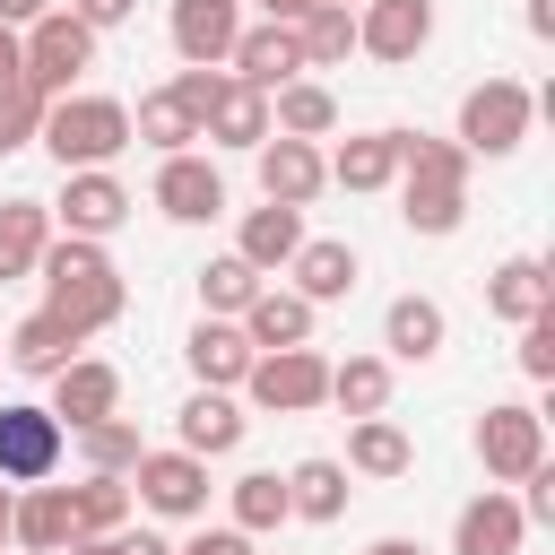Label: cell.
Here are the masks:
<instances>
[{"mask_svg":"<svg viewBox=\"0 0 555 555\" xmlns=\"http://www.w3.org/2000/svg\"><path fill=\"white\" fill-rule=\"evenodd\" d=\"M35 278H43V312H61L78 338H95V330H113L121 321V269H113V251L104 243H87V234H61V243H43V260H35Z\"/></svg>","mask_w":555,"mask_h":555,"instance_id":"6da1fadb","label":"cell"},{"mask_svg":"<svg viewBox=\"0 0 555 555\" xmlns=\"http://www.w3.org/2000/svg\"><path fill=\"white\" fill-rule=\"evenodd\" d=\"M477 460H486L494 486H520V477L546 460V416L520 408V399H494V408L477 416Z\"/></svg>","mask_w":555,"mask_h":555,"instance_id":"52a82bcc","label":"cell"},{"mask_svg":"<svg viewBox=\"0 0 555 555\" xmlns=\"http://www.w3.org/2000/svg\"><path fill=\"white\" fill-rule=\"evenodd\" d=\"M78 347H87V338H78V330H69L61 312H26V321H17L9 338H0V356H9L17 373H43V382H52V373H61V364H69Z\"/></svg>","mask_w":555,"mask_h":555,"instance_id":"ffe728a7","label":"cell"},{"mask_svg":"<svg viewBox=\"0 0 555 555\" xmlns=\"http://www.w3.org/2000/svg\"><path fill=\"white\" fill-rule=\"evenodd\" d=\"M243 425H251V416H243L225 390H191V399H182V416H173L182 451H199V460H225V451L243 442Z\"/></svg>","mask_w":555,"mask_h":555,"instance_id":"44dd1931","label":"cell"},{"mask_svg":"<svg viewBox=\"0 0 555 555\" xmlns=\"http://www.w3.org/2000/svg\"><path fill=\"white\" fill-rule=\"evenodd\" d=\"M52 217H61V234H87V243H104V234L130 217V191H121L104 165H87V173H61V199H52Z\"/></svg>","mask_w":555,"mask_h":555,"instance_id":"4fadbf2b","label":"cell"},{"mask_svg":"<svg viewBox=\"0 0 555 555\" xmlns=\"http://www.w3.org/2000/svg\"><path fill=\"white\" fill-rule=\"evenodd\" d=\"M295 43H304V69H347V52H356V9L312 0V9L295 17Z\"/></svg>","mask_w":555,"mask_h":555,"instance_id":"f546056e","label":"cell"},{"mask_svg":"<svg viewBox=\"0 0 555 555\" xmlns=\"http://www.w3.org/2000/svg\"><path fill=\"white\" fill-rule=\"evenodd\" d=\"M442 304L434 295H399L390 312H382V347L399 356V364H425V356H442Z\"/></svg>","mask_w":555,"mask_h":555,"instance_id":"484cf974","label":"cell"},{"mask_svg":"<svg viewBox=\"0 0 555 555\" xmlns=\"http://www.w3.org/2000/svg\"><path fill=\"white\" fill-rule=\"evenodd\" d=\"M338 191H390L399 182V130H356L338 156H321Z\"/></svg>","mask_w":555,"mask_h":555,"instance_id":"7402d4cb","label":"cell"},{"mask_svg":"<svg viewBox=\"0 0 555 555\" xmlns=\"http://www.w3.org/2000/svg\"><path fill=\"white\" fill-rule=\"evenodd\" d=\"M520 486H529V494H520V520H555V468L538 460V468H529Z\"/></svg>","mask_w":555,"mask_h":555,"instance_id":"7bdbcfd3","label":"cell"},{"mask_svg":"<svg viewBox=\"0 0 555 555\" xmlns=\"http://www.w3.org/2000/svg\"><path fill=\"white\" fill-rule=\"evenodd\" d=\"M269 130H286V139H330V130H338V95H330L321 78H286V87H269Z\"/></svg>","mask_w":555,"mask_h":555,"instance_id":"cb8c5ba5","label":"cell"},{"mask_svg":"<svg viewBox=\"0 0 555 555\" xmlns=\"http://www.w3.org/2000/svg\"><path fill=\"white\" fill-rule=\"evenodd\" d=\"M130 9H139V0H69V17H87L95 35H104V26H121Z\"/></svg>","mask_w":555,"mask_h":555,"instance_id":"f6af8a7d","label":"cell"},{"mask_svg":"<svg viewBox=\"0 0 555 555\" xmlns=\"http://www.w3.org/2000/svg\"><path fill=\"white\" fill-rule=\"evenodd\" d=\"M217 87H225V69H191V61L173 69V95H182V113H191V121H208V104H217Z\"/></svg>","mask_w":555,"mask_h":555,"instance_id":"b9f144b4","label":"cell"},{"mask_svg":"<svg viewBox=\"0 0 555 555\" xmlns=\"http://www.w3.org/2000/svg\"><path fill=\"white\" fill-rule=\"evenodd\" d=\"M61 555H113V538H69Z\"/></svg>","mask_w":555,"mask_h":555,"instance_id":"816d5d0a","label":"cell"},{"mask_svg":"<svg viewBox=\"0 0 555 555\" xmlns=\"http://www.w3.org/2000/svg\"><path fill=\"white\" fill-rule=\"evenodd\" d=\"M35 139L52 147V165H61V173L113 165V156L130 147V104H113V95H52Z\"/></svg>","mask_w":555,"mask_h":555,"instance_id":"7a4b0ae2","label":"cell"},{"mask_svg":"<svg viewBox=\"0 0 555 555\" xmlns=\"http://www.w3.org/2000/svg\"><path fill=\"white\" fill-rule=\"evenodd\" d=\"M286 512L295 520H338L347 512V468L338 460H295L286 468Z\"/></svg>","mask_w":555,"mask_h":555,"instance_id":"1f68e13d","label":"cell"},{"mask_svg":"<svg viewBox=\"0 0 555 555\" xmlns=\"http://www.w3.org/2000/svg\"><path fill=\"white\" fill-rule=\"evenodd\" d=\"M260 9H269V17H286V26H295V17H304V9H312V0H260Z\"/></svg>","mask_w":555,"mask_h":555,"instance_id":"db71d44e","label":"cell"},{"mask_svg":"<svg viewBox=\"0 0 555 555\" xmlns=\"http://www.w3.org/2000/svg\"><path fill=\"white\" fill-rule=\"evenodd\" d=\"M251 156H260V191H269L278 208H312V199H321V182H330L321 147H312V139H286V130H269Z\"/></svg>","mask_w":555,"mask_h":555,"instance_id":"8fae6325","label":"cell"},{"mask_svg":"<svg viewBox=\"0 0 555 555\" xmlns=\"http://www.w3.org/2000/svg\"><path fill=\"white\" fill-rule=\"evenodd\" d=\"M43 104H52V95H35L26 78H0V156L35 147V130H43Z\"/></svg>","mask_w":555,"mask_h":555,"instance_id":"f35d334b","label":"cell"},{"mask_svg":"<svg viewBox=\"0 0 555 555\" xmlns=\"http://www.w3.org/2000/svg\"><path fill=\"white\" fill-rule=\"evenodd\" d=\"M243 390H251V408H269V416H304V408L330 399V356H321L312 338H304V347H269V356H251Z\"/></svg>","mask_w":555,"mask_h":555,"instance_id":"5b68a950","label":"cell"},{"mask_svg":"<svg viewBox=\"0 0 555 555\" xmlns=\"http://www.w3.org/2000/svg\"><path fill=\"white\" fill-rule=\"evenodd\" d=\"M520 538H529V520H520V494H503V486H486L451 520V555H520Z\"/></svg>","mask_w":555,"mask_h":555,"instance_id":"2e32d148","label":"cell"},{"mask_svg":"<svg viewBox=\"0 0 555 555\" xmlns=\"http://www.w3.org/2000/svg\"><path fill=\"white\" fill-rule=\"evenodd\" d=\"M43 9H52V0H0V26H35Z\"/></svg>","mask_w":555,"mask_h":555,"instance_id":"c3c4849f","label":"cell"},{"mask_svg":"<svg viewBox=\"0 0 555 555\" xmlns=\"http://www.w3.org/2000/svg\"><path fill=\"white\" fill-rule=\"evenodd\" d=\"M130 477H104V468H87V486H69V520H78V538H113L121 520H130Z\"/></svg>","mask_w":555,"mask_h":555,"instance_id":"d6a6232c","label":"cell"},{"mask_svg":"<svg viewBox=\"0 0 555 555\" xmlns=\"http://www.w3.org/2000/svg\"><path fill=\"white\" fill-rule=\"evenodd\" d=\"M312 312H321V304H304L295 286H260L234 321H243V338L269 356V347H304V338H312Z\"/></svg>","mask_w":555,"mask_h":555,"instance_id":"d6986e66","label":"cell"},{"mask_svg":"<svg viewBox=\"0 0 555 555\" xmlns=\"http://www.w3.org/2000/svg\"><path fill=\"white\" fill-rule=\"evenodd\" d=\"M399 217H408V234H460L468 191H399Z\"/></svg>","mask_w":555,"mask_h":555,"instance_id":"ab89813d","label":"cell"},{"mask_svg":"<svg viewBox=\"0 0 555 555\" xmlns=\"http://www.w3.org/2000/svg\"><path fill=\"white\" fill-rule=\"evenodd\" d=\"M286 278H295L304 304H338V295L356 286V243H295Z\"/></svg>","mask_w":555,"mask_h":555,"instance_id":"f1b7e54d","label":"cell"},{"mask_svg":"<svg viewBox=\"0 0 555 555\" xmlns=\"http://www.w3.org/2000/svg\"><path fill=\"white\" fill-rule=\"evenodd\" d=\"M130 494L156 512V520H199L208 512V460L199 451H139V468H130Z\"/></svg>","mask_w":555,"mask_h":555,"instance_id":"ba28073f","label":"cell"},{"mask_svg":"<svg viewBox=\"0 0 555 555\" xmlns=\"http://www.w3.org/2000/svg\"><path fill=\"white\" fill-rule=\"evenodd\" d=\"M234 35H243V0H173V52L191 69H225Z\"/></svg>","mask_w":555,"mask_h":555,"instance_id":"9a60e30c","label":"cell"},{"mask_svg":"<svg viewBox=\"0 0 555 555\" xmlns=\"http://www.w3.org/2000/svg\"><path fill=\"white\" fill-rule=\"evenodd\" d=\"M26 69V43H17V26H0V78H17Z\"/></svg>","mask_w":555,"mask_h":555,"instance_id":"7dc6e473","label":"cell"},{"mask_svg":"<svg viewBox=\"0 0 555 555\" xmlns=\"http://www.w3.org/2000/svg\"><path fill=\"white\" fill-rule=\"evenodd\" d=\"M251 338H243V321H217V312H199V330L182 338V364H191V382L199 390H234L243 373H251Z\"/></svg>","mask_w":555,"mask_h":555,"instance_id":"5bb4252c","label":"cell"},{"mask_svg":"<svg viewBox=\"0 0 555 555\" xmlns=\"http://www.w3.org/2000/svg\"><path fill=\"white\" fill-rule=\"evenodd\" d=\"M43 243H52V208L43 199H0V286L9 278H35Z\"/></svg>","mask_w":555,"mask_h":555,"instance_id":"4316f807","label":"cell"},{"mask_svg":"<svg viewBox=\"0 0 555 555\" xmlns=\"http://www.w3.org/2000/svg\"><path fill=\"white\" fill-rule=\"evenodd\" d=\"M113 555H173V546H165L156 529H130V520H121V529H113Z\"/></svg>","mask_w":555,"mask_h":555,"instance_id":"bcb514c9","label":"cell"},{"mask_svg":"<svg viewBox=\"0 0 555 555\" xmlns=\"http://www.w3.org/2000/svg\"><path fill=\"white\" fill-rule=\"evenodd\" d=\"M78 451H87V468H104V477H130L147 442H139V425H130V416L113 408V416H95V425H78Z\"/></svg>","mask_w":555,"mask_h":555,"instance_id":"8d00e7d4","label":"cell"},{"mask_svg":"<svg viewBox=\"0 0 555 555\" xmlns=\"http://www.w3.org/2000/svg\"><path fill=\"white\" fill-rule=\"evenodd\" d=\"M69 538H78V520H69V486H26L17 512H9V546H17V555H61Z\"/></svg>","mask_w":555,"mask_h":555,"instance_id":"ac0fdd59","label":"cell"},{"mask_svg":"<svg viewBox=\"0 0 555 555\" xmlns=\"http://www.w3.org/2000/svg\"><path fill=\"white\" fill-rule=\"evenodd\" d=\"M156 208H165L173 225H208V217H225V173L182 147V156L156 165Z\"/></svg>","mask_w":555,"mask_h":555,"instance_id":"7c38bea8","label":"cell"},{"mask_svg":"<svg viewBox=\"0 0 555 555\" xmlns=\"http://www.w3.org/2000/svg\"><path fill=\"white\" fill-rule=\"evenodd\" d=\"M529 121H538V95L520 78H477L460 95V147L468 156H512L529 139Z\"/></svg>","mask_w":555,"mask_h":555,"instance_id":"277c9868","label":"cell"},{"mask_svg":"<svg viewBox=\"0 0 555 555\" xmlns=\"http://www.w3.org/2000/svg\"><path fill=\"white\" fill-rule=\"evenodd\" d=\"M17 43H26V87L35 95H69L78 87V69H95V26L87 17H69V9H43L35 26H17Z\"/></svg>","mask_w":555,"mask_h":555,"instance_id":"3957f363","label":"cell"},{"mask_svg":"<svg viewBox=\"0 0 555 555\" xmlns=\"http://www.w3.org/2000/svg\"><path fill=\"white\" fill-rule=\"evenodd\" d=\"M260 286H269V278H260V269H251L243 251H217V260L199 269V312H217V321H234V312H243V304H251Z\"/></svg>","mask_w":555,"mask_h":555,"instance_id":"e575fe53","label":"cell"},{"mask_svg":"<svg viewBox=\"0 0 555 555\" xmlns=\"http://www.w3.org/2000/svg\"><path fill=\"white\" fill-rule=\"evenodd\" d=\"M225 69L243 78V87H286V78H304V43H295V26L286 17H260V26H243L234 35V52H225Z\"/></svg>","mask_w":555,"mask_h":555,"instance_id":"30bf717a","label":"cell"},{"mask_svg":"<svg viewBox=\"0 0 555 555\" xmlns=\"http://www.w3.org/2000/svg\"><path fill=\"white\" fill-rule=\"evenodd\" d=\"M199 139H217V147H260V139H269V95L243 87V78H225L217 104H208V121H199Z\"/></svg>","mask_w":555,"mask_h":555,"instance_id":"d4e9b609","label":"cell"},{"mask_svg":"<svg viewBox=\"0 0 555 555\" xmlns=\"http://www.w3.org/2000/svg\"><path fill=\"white\" fill-rule=\"evenodd\" d=\"M295 243H304V208H278V199H269V208H251V217H243V234H234V251H243L260 278H269V269H286V260H295Z\"/></svg>","mask_w":555,"mask_h":555,"instance_id":"83f0119b","label":"cell"},{"mask_svg":"<svg viewBox=\"0 0 555 555\" xmlns=\"http://www.w3.org/2000/svg\"><path fill=\"white\" fill-rule=\"evenodd\" d=\"M347 468H356V477H408V468H416V442H408L390 416H356V434H347Z\"/></svg>","mask_w":555,"mask_h":555,"instance_id":"4dcf8cb0","label":"cell"},{"mask_svg":"<svg viewBox=\"0 0 555 555\" xmlns=\"http://www.w3.org/2000/svg\"><path fill=\"white\" fill-rule=\"evenodd\" d=\"M173 555H251V538H243V529H199V538H182Z\"/></svg>","mask_w":555,"mask_h":555,"instance_id":"ee69618b","label":"cell"},{"mask_svg":"<svg viewBox=\"0 0 555 555\" xmlns=\"http://www.w3.org/2000/svg\"><path fill=\"white\" fill-rule=\"evenodd\" d=\"M546 304H555V278H546V260H529V251H512V260L486 278V312L512 321V330H520L529 312H546Z\"/></svg>","mask_w":555,"mask_h":555,"instance_id":"603a6c76","label":"cell"},{"mask_svg":"<svg viewBox=\"0 0 555 555\" xmlns=\"http://www.w3.org/2000/svg\"><path fill=\"white\" fill-rule=\"evenodd\" d=\"M121 408V373L104 364V356H69L61 373H52V416L78 434V425H95V416H113Z\"/></svg>","mask_w":555,"mask_h":555,"instance_id":"e0dca14e","label":"cell"},{"mask_svg":"<svg viewBox=\"0 0 555 555\" xmlns=\"http://www.w3.org/2000/svg\"><path fill=\"white\" fill-rule=\"evenodd\" d=\"M520 373L529 382H555V304L520 321Z\"/></svg>","mask_w":555,"mask_h":555,"instance_id":"60d3db41","label":"cell"},{"mask_svg":"<svg viewBox=\"0 0 555 555\" xmlns=\"http://www.w3.org/2000/svg\"><path fill=\"white\" fill-rule=\"evenodd\" d=\"M278 520H295V512H286V477H278V468L234 477V529H243V538H260V529H278Z\"/></svg>","mask_w":555,"mask_h":555,"instance_id":"74e56055","label":"cell"},{"mask_svg":"<svg viewBox=\"0 0 555 555\" xmlns=\"http://www.w3.org/2000/svg\"><path fill=\"white\" fill-rule=\"evenodd\" d=\"M9 512H17V486L0 477V546H9Z\"/></svg>","mask_w":555,"mask_h":555,"instance_id":"f5cc1de1","label":"cell"},{"mask_svg":"<svg viewBox=\"0 0 555 555\" xmlns=\"http://www.w3.org/2000/svg\"><path fill=\"white\" fill-rule=\"evenodd\" d=\"M61 442H69V425H61L52 408L0 399V477H9V486H43V477L61 468Z\"/></svg>","mask_w":555,"mask_h":555,"instance_id":"8992f818","label":"cell"},{"mask_svg":"<svg viewBox=\"0 0 555 555\" xmlns=\"http://www.w3.org/2000/svg\"><path fill=\"white\" fill-rule=\"evenodd\" d=\"M434 43V0H364L356 9V52H373V61H416Z\"/></svg>","mask_w":555,"mask_h":555,"instance_id":"9c48e42d","label":"cell"},{"mask_svg":"<svg viewBox=\"0 0 555 555\" xmlns=\"http://www.w3.org/2000/svg\"><path fill=\"white\" fill-rule=\"evenodd\" d=\"M529 35H555V0H529Z\"/></svg>","mask_w":555,"mask_h":555,"instance_id":"681fc988","label":"cell"},{"mask_svg":"<svg viewBox=\"0 0 555 555\" xmlns=\"http://www.w3.org/2000/svg\"><path fill=\"white\" fill-rule=\"evenodd\" d=\"M330 399H338L347 416H382V408H390V356H347V364H330Z\"/></svg>","mask_w":555,"mask_h":555,"instance_id":"d590c367","label":"cell"},{"mask_svg":"<svg viewBox=\"0 0 555 555\" xmlns=\"http://www.w3.org/2000/svg\"><path fill=\"white\" fill-rule=\"evenodd\" d=\"M338 9H364V0H338Z\"/></svg>","mask_w":555,"mask_h":555,"instance_id":"11a10c76","label":"cell"},{"mask_svg":"<svg viewBox=\"0 0 555 555\" xmlns=\"http://www.w3.org/2000/svg\"><path fill=\"white\" fill-rule=\"evenodd\" d=\"M364 555H425V546H416V538H373Z\"/></svg>","mask_w":555,"mask_h":555,"instance_id":"f907efd6","label":"cell"},{"mask_svg":"<svg viewBox=\"0 0 555 555\" xmlns=\"http://www.w3.org/2000/svg\"><path fill=\"white\" fill-rule=\"evenodd\" d=\"M130 139H139V147H156V156H182V147L199 139V121L182 113V95H173V87H156V95H139V113H130Z\"/></svg>","mask_w":555,"mask_h":555,"instance_id":"836d02e7","label":"cell"}]
</instances>
